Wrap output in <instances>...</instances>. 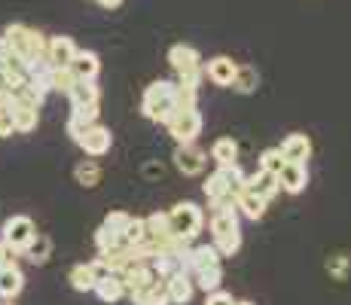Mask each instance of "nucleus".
Segmentation results:
<instances>
[{
  "instance_id": "obj_23",
  "label": "nucleus",
  "mask_w": 351,
  "mask_h": 305,
  "mask_svg": "<svg viewBox=\"0 0 351 305\" xmlns=\"http://www.w3.org/2000/svg\"><path fill=\"white\" fill-rule=\"evenodd\" d=\"M67 71H71L77 80H95L98 71H101V61H98L95 52L77 49V56H73V61H71V67H67Z\"/></svg>"
},
{
  "instance_id": "obj_21",
  "label": "nucleus",
  "mask_w": 351,
  "mask_h": 305,
  "mask_svg": "<svg viewBox=\"0 0 351 305\" xmlns=\"http://www.w3.org/2000/svg\"><path fill=\"white\" fill-rule=\"evenodd\" d=\"M98 107H71V117H67V134L71 141H77L86 128H92L98 122Z\"/></svg>"
},
{
  "instance_id": "obj_8",
  "label": "nucleus",
  "mask_w": 351,
  "mask_h": 305,
  "mask_svg": "<svg viewBox=\"0 0 351 305\" xmlns=\"http://www.w3.org/2000/svg\"><path fill=\"white\" fill-rule=\"evenodd\" d=\"M220 260H223V256L214 250V244H190V250L180 256V272L195 275V272H202V269L220 266Z\"/></svg>"
},
{
  "instance_id": "obj_7",
  "label": "nucleus",
  "mask_w": 351,
  "mask_h": 305,
  "mask_svg": "<svg viewBox=\"0 0 351 305\" xmlns=\"http://www.w3.org/2000/svg\"><path fill=\"white\" fill-rule=\"evenodd\" d=\"M174 168H178L184 178H195V174L205 171L208 165V153L199 144H178L174 147Z\"/></svg>"
},
{
  "instance_id": "obj_28",
  "label": "nucleus",
  "mask_w": 351,
  "mask_h": 305,
  "mask_svg": "<svg viewBox=\"0 0 351 305\" xmlns=\"http://www.w3.org/2000/svg\"><path fill=\"white\" fill-rule=\"evenodd\" d=\"M211 159L217 162V168L235 165V162H239V141L235 138H217L211 144Z\"/></svg>"
},
{
  "instance_id": "obj_9",
  "label": "nucleus",
  "mask_w": 351,
  "mask_h": 305,
  "mask_svg": "<svg viewBox=\"0 0 351 305\" xmlns=\"http://www.w3.org/2000/svg\"><path fill=\"white\" fill-rule=\"evenodd\" d=\"M168 64H171V71L178 73H190V71H199L202 67V56L199 49L190 43H174L171 49H168Z\"/></svg>"
},
{
  "instance_id": "obj_24",
  "label": "nucleus",
  "mask_w": 351,
  "mask_h": 305,
  "mask_svg": "<svg viewBox=\"0 0 351 305\" xmlns=\"http://www.w3.org/2000/svg\"><path fill=\"white\" fill-rule=\"evenodd\" d=\"M22 290H25V275L19 269V263L0 269V300H16Z\"/></svg>"
},
{
  "instance_id": "obj_5",
  "label": "nucleus",
  "mask_w": 351,
  "mask_h": 305,
  "mask_svg": "<svg viewBox=\"0 0 351 305\" xmlns=\"http://www.w3.org/2000/svg\"><path fill=\"white\" fill-rule=\"evenodd\" d=\"M168 134H171L178 144H195L202 134V113L199 107H180L171 119H168Z\"/></svg>"
},
{
  "instance_id": "obj_27",
  "label": "nucleus",
  "mask_w": 351,
  "mask_h": 305,
  "mask_svg": "<svg viewBox=\"0 0 351 305\" xmlns=\"http://www.w3.org/2000/svg\"><path fill=\"white\" fill-rule=\"evenodd\" d=\"M144 226H147V239L153 244L165 241L171 232V220H168V211H153L150 217H144Z\"/></svg>"
},
{
  "instance_id": "obj_13",
  "label": "nucleus",
  "mask_w": 351,
  "mask_h": 305,
  "mask_svg": "<svg viewBox=\"0 0 351 305\" xmlns=\"http://www.w3.org/2000/svg\"><path fill=\"white\" fill-rule=\"evenodd\" d=\"M73 56H77V43H73L71 37H49V43H46V61H49L56 71L71 67Z\"/></svg>"
},
{
  "instance_id": "obj_11",
  "label": "nucleus",
  "mask_w": 351,
  "mask_h": 305,
  "mask_svg": "<svg viewBox=\"0 0 351 305\" xmlns=\"http://www.w3.org/2000/svg\"><path fill=\"white\" fill-rule=\"evenodd\" d=\"M308 186V168L296 165V162H285V168L278 171V189L287 195H300Z\"/></svg>"
},
{
  "instance_id": "obj_25",
  "label": "nucleus",
  "mask_w": 351,
  "mask_h": 305,
  "mask_svg": "<svg viewBox=\"0 0 351 305\" xmlns=\"http://www.w3.org/2000/svg\"><path fill=\"white\" fill-rule=\"evenodd\" d=\"M22 256L28 263H34V266H46V263H49V256H52V239H49V235H43V232H37L28 241V247L22 250Z\"/></svg>"
},
{
  "instance_id": "obj_14",
  "label": "nucleus",
  "mask_w": 351,
  "mask_h": 305,
  "mask_svg": "<svg viewBox=\"0 0 351 305\" xmlns=\"http://www.w3.org/2000/svg\"><path fill=\"white\" fill-rule=\"evenodd\" d=\"M153 281H159L156 272L150 269V263H132V266L123 272V284H125V296L138 293V290H147Z\"/></svg>"
},
{
  "instance_id": "obj_26",
  "label": "nucleus",
  "mask_w": 351,
  "mask_h": 305,
  "mask_svg": "<svg viewBox=\"0 0 351 305\" xmlns=\"http://www.w3.org/2000/svg\"><path fill=\"white\" fill-rule=\"evenodd\" d=\"M132 300V305H171V300H168V290H165V281H153L147 290H138V293L128 296Z\"/></svg>"
},
{
  "instance_id": "obj_44",
  "label": "nucleus",
  "mask_w": 351,
  "mask_h": 305,
  "mask_svg": "<svg viewBox=\"0 0 351 305\" xmlns=\"http://www.w3.org/2000/svg\"><path fill=\"white\" fill-rule=\"evenodd\" d=\"M104 10H117V6H123V0H98Z\"/></svg>"
},
{
  "instance_id": "obj_33",
  "label": "nucleus",
  "mask_w": 351,
  "mask_h": 305,
  "mask_svg": "<svg viewBox=\"0 0 351 305\" xmlns=\"http://www.w3.org/2000/svg\"><path fill=\"white\" fill-rule=\"evenodd\" d=\"M150 269L156 272V278H171L174 272H180V260L178 256H171V254H165V250H156V256L150 260Z\"/></svg>"
},
{
  "instance_id": "obj_43",
  "label": "nucleus",
  "mask_w": 351,
  "mask_h": 305,
  "mask_svg": "<svg viewBox=\"0 0 351 305\" xmlns=\"http://www.w3.org/2000/svg\"><path fill=\"white\" fill-rule=\"evenodd\" d=\"M12 56H16V52H12V46L6 43V37H3V34H0V67H3L6 61L12 58Z\"/></svg>"
},
{
  "instance_id": "obj_31",
  "label": "nucleus",
  "mask_w": 351,
  "mask_h": 305,
  "mask_svg": "<svg viewBox=\"0 0 351 305\" xmlns=\"http://www.w3.org/2000/svg\"><path fill=\"white\" fill-rule=\"evenodd\" d=\"M67 281H71V287L77 290V293H92V287H95L98 275L92 272L89 263H80V266L71 269V275H67Z\"/></svg>"
},
{
  "instance_id": "obj_37",
  "label": "nucleus",
  "mask_w": 351,
  "mask_h": 305,
  "mask_svg": "<svg viewBox=\"0 0 351 305\" xmlns=\"http://www.w3.org/2000/svg\"><path fill=\"white\" fill-rule=\"evenodd\" d=\"M128 220H132V214H125V211H110V214L104 217V223H101V226L110 229V232H117L119 239H123V232H125Z\"/></svg>"
},
{
  "instance_id": "obj_42",
  "label": "nucleus",
  "mask_w": 351,
  "mask_h": 305,
  "mask_svg": "<svg viewBox=\"0 0 351 305\" xmlns=\"http://www.w3.org/2000/svg\"><path fill=\"white\" fill-rule=\"evenodd\" d=\"M16 260H19V254H16V250H10L3 241H0V269L12 266V263H16Z\"/></svg>"
},
{
  "instance_id": "obj_22",
  "label": "nucleus",
  "mask_w": 351,
  "mask_h": 305,
  "mask_svg": "<svg viewBox=\"0 0 351 305\" xmlns=\"http://www.w3.org/2000/svg\"><path fill=\"white\" fill-rule=\"evenodd\" d=\"M245 186L251 189V193H256V195H260V199H266V202H272L275 195L281 193V189H278V178H275V174H266V171H260V168H256L254 174H247Z\"/></svg>"
},
{
  "instance_id": "obj_41",
  "label": "nucleus",
  "mask_w": 351,
  "mask_h": 305,
  "mask_svg": "<svg viewBox=\"0 0 351 305\" xmlns=\"http://www.w3.org/2000/svg\"><path fill=\"white\" fill-rule=\"evenodd\" d=\"M205 305H235V300H232V293L229 290H214V293H205Z\"/></svg>"
},
{
  "instance_id": "obj_46",
  "label": "nucleus",
  "mask_w": 351,
  "mask_h": 305,
  "mask_svg": "<svg viewBox=\"0 0 351 305\" xmlns=\"http://www.w3.org/2000/svg\"><path fill=\"white\" fill-rule=\"evenodd\" d=\"M0 305H12V300H0Z\"/></svg>"
},
{
  "instance_id": "obj_34",
  "label": "nucleus",
  "mask_w": 351,
  "mask_h": 305,
  "mask_svg": "<svg viewBox=\"0 0 351 305\" xmlns=\"http://www.w3.org/2000/svg\"><path fill=\"white\" fill-rule=\"evenodd\" d=\"M241 247V229L239 232H226V235H217L214 239V250H217L220 256H235Z\"/></svg>"
},
{
  "instance_id": "obj_20",
  "label": "nucleus",
  "mask_w": 351,
  "mask_h": 305,
  "mask_svg": "<svg viewBox=\"0 0 351 305\" xmlns=\"http://www.w3.org/2000/svg\"><path fill=\"white\" fill-rule=\"evenodd\" d=\"M67 98H71V107H98L101 89L95 86V80H77L67 92Z\"/></svg>"
},
{
  "instance_id": "obj_32",
  "label": "nucleus",
  "mask_w": 351,
  "mask_h": 305,
  "mask_svg": "<svg viewBox=\"0 0 351 305\" xmlns=\"http://www.w3.org/2000/svg\"><path fill=\"white\" fill-rule=\"evenodd\" d=\"M193 284L202 290V293H214V290H220V284H223V266H211V269L195 272Z\"/></svg>"
},
{
  "instance_id": "obj_40",
  "label": "nucleus",
  "mask_w": 351,
  "mask_h": 305,
  "mask_svg": "<svg viewBox=\"0 0 351 305\" xmlns=\"http://www.w3.org/2000/svg\"><path fill=\"white\" fill-rule=\"evenodd\" d=\"M16 134V122H12L10 107H0V138H12Z\"/></svg>"
},
{
  "instance_id": "obj_12",
  "label": "nucleus",
  "mask_w": 351,
  "mask_h": 305,
  "mask_svg": "<svg viewBox=\"0 0 351 305\" xmlns=\"http://www.w3.org/2000/svg\"><path fill=\"white\" fill-rule=\"evenodd\" d=\"M235 67H239V61H232L229 56H214V58H208V64H202V71H205V77L211 80L214 86L229 89L232 77H235Z\"/></svg>"
},
{
  "instance_id": "obj_19",
  "label": "nucleus",
  "mask_w": 351,
  "mask_h": 305,
  "mask_svg": "<svg viewBox=\"0 0 351 305\" xmlns=\"http://www.w3.org/2000/svg\"><path fill=\"white\" fill-rule=\"evenodd\" d=\"M202 193L208 195V202H217V199H226V195H235V186L229 180L226 168H217V171L208 174V180L202 183Z\"/></svg>"
},
{
  "instance_id": "obj_29",
  "label": "nucleus",
  "mask_w": 351,
  "mask_h": 305,
  "mask_svg": "<svg viewBox=\"0 0 351 305\" xmlns=\"http://www.w3.org/2000/svg\"><path fill=\"white\" fill-rule=\"evenodd\" d=\"M101 178H104V171H101V165L95 159H83L77 168H73V180L80 183L83 189H95Z\"/></svg>"
},
{
  "instance_id": "obj_30",
  "label": "nucleus",
  "mask_w": 351,
  "mask_h": 305,
  "mask_svg": "<svg viewBox=\"0 0 351 305\" xmlns=\"http://www.w3.org/2000/svg\"><path fill=\"white\" fill-rule=\"evenodd\" d=\"M256 86H260V73H256V67H251V64L235 67V77H232V86H229V89H235L239 95H251V92H256Z\"/></svg>"
},
{
  "instance_id": "obj_2",
  "label": "nucleus",
  "mask_w": 351,
  "mask_h": 305,
  "mask_svg": "<svg viewBox=\"0 0 351 305\" xmlns=\"http://www.w3.org/2000/svg\"><path fill=\"white\" fill-rule=\"evenodd\" d=\"M3 37L25 64H34V61L46 58V43H49V40H46L37 28H28V25H22V22H12L3 28Z\"/></svg>"
},
{
  "instance_id": "obj_16",
  "label": "nucleus",
  "mask_w": 351,
  "mask_h": 305,
  "mask_svg": "<svg viewBox=\"0 0 351 305\" xmlns=\"http://www.w3.org/2000/svg\"><path fill=\"white\" fill-rule=\"evenodd\" d=\"M10 113H12V122H16V134H31L40 125V107H34V104L12 101Z\"/></svg>"
},
{
  "instance_id": "obj_35",
  "label": "nucleus",
  "mask_w": 351,
  "mask_h": 305,
  "mask_svg": "<svg viewBox=\"0 0 351 305\" xmlns=\"http://www.w3.org/2000/svg\"><path fill=\"white\" fill-rule=\"evenodd\" d=\"M147 239V226H144V217H132L123 232V247H132V244H141Z\"/></svg>"
},
{
  "instance_id": "obj_17",
  "label": "nucleus",
  "mask_w": 351,
  "mask_h": 305,
  "mask_svg": "<svg viewBox=\"0 0 351 305\" xmlns=\"http://www.w3.org/2000/svg\"><path fill=\"white\" fill-rule=\"evenodd\" d=\"M92 293L98 296L104 305H113L125 296V284H123V275H101L92 287Z\"/></svg>"
},
{
  "instance_id": "obj_38",
  "label": "nucleus",
  "mask_w": 351,
  "mask_h": 305,
  "mask_svg": "<svg viewBox=\"0 0 351 305\" xmlns=\"http://www.w3.org/2000/svg\"><path fill=\"white\" fill-rule=\"evenodd\" d=\"M95 247H98V250H113V247H123V239H119L117 232H110V229L98 226V232H95Z\"/></svg>"
},
{
  "instance_id": "obj_3",
  "label": "nucleus",
  "mask_w": 351,
  "mask_h": 305,
  "mask_svg": "<svg viewBox=\"0 0 351 305\" xmlns=\"http://www.w3.org/2000/svg\"><path fill=\"white\" fill-rule=\"evenodd\" d=\"M168 220H171V232L186 241H195L202 235V229H205V211L195 202H178L168 211Z\"/></svg>"
},
{
  "instance_id": "obj_10",
  "label": "nucleus",
  "mask_w": 351,
  "mask_h": 305,
  "mask_svg": "<svg viewBox=\"0 0 351 305\" xmlns=\"http://www.w3.org/2000/svg\"><path fill=\"white\" fill-rule=\"evenodd\" d=\"M278 153H281V159H285V162H296V165H306L308 156H312V141H308V134L293 132V134H287V138L281 141Z\"/></svg>"
},
{
  "instance_id": "obj_18",
  "label": "nucleus",
  "mask_w": 351,
  "mask_h": 305,
  "mask_svg": "<svg viewBox=\"0 0 351 305\" xmlns=\"http://www.w3.org/2000/svg\"><path fill=\"white\" fill-rule=\"evenodd\" d=\"M235 208H239V214L241 217H247V220H263V214H266V208H269V202L266 199H260L256 193H251V189H239L235 193Z\"/></svg>"
},
{
  "instance_id": "obj_47",
  "label": "nucleus",
  "mask_w": 351,
  "mask_h": 305,
  "mask_svg": "<svg viewBox=\"0 0 351 305\" xmlns=\"http://www.w3.org/2000/svg\"><path fill=\"white\" fill-rule=\"evenodd\" d=\"M235 305H254V302H247V300H241V302H235Z\"/></svg>"
},
{
  "instance_id": "obj_45",
  "label": "nucleus",
  "mask_w": 351,
  "mask_h": 305,
  "mask_svg": "<svg viewBox=\"0 0 351 305\" xmlns=\"http://www.w3.org/2000/svg\"><path fill=\"white\" fill-rule=\"evenodd\" d=\"M0 95H6V77H3V71H0Z\"/></svg>"
},
{
  "instance_id": "obj_6",
  "label": "nucleus",
  "mask_w": 351,
  "mask_h": 305,
  "mask_svg": "<svg viewBox=\"0 0 351 305\" xmlns=\"http://www.w3.org/2000/svg\"><path fill=\"white\" fill-rule=\"evenodd\" d=\"M73 144L80 147L89 159H101V156H107L110 153V147H113V134H110V128L107 125H101V122H95L92 128H86L83 134H80Z\"/></svg>"
},
{
  "instance_id": "obj_1",
  "label": "nucleus",
  "mask_w": 351,
  "mask_h": 305,
  "mask_svg": "<svg viewBox=\"0 0 351 305\" xmlns=\"http://www.w3.org/2000/svg\"><path fill=\"white\" fill-rule=\"evenodd\" d=\"M178 110H180L178 83H171V80H156V83H150L144 89V98H141V113H144V119L168 125V119Z\"/></svg>"
},
{
  "instance_id": "obj_39",
  "label": "nucleus",
  "mask_w": 351,
  "mask_h": 305,
  "mask_svg": "<svg viewBox=\"0 0 351 305\" xmlns=\"http://www.w3.org/2000/svg\"><path fill=\"white\" fill-rule=\"evenodd\" d=\"M77 83V77H73L67 67H62V71H56V77H52V92H71V86Z\"/></svg>"
},
{
  "instance_id": "obj_4",
  "label": "nucleus",
  "mask_w": 351,
  "mask_h": 305,
  "mask_svg": "<svg viewBox=\"0 0 351 305\" xmlns=\"http://www.w3.org/2000/svg\"><path fill=\"white\" fill-rule=\"evenodd\" d=\"M34 235H37V226H34V220L28 214H12V217H6L3 226H0V241L10 250H16L19 256H22V250L28 247V241Z\"/></svg>"
},
{
  "instance_id": "obj_36",
  "label": "nucleus",
  "mask_w": 351,
  "mask_h": 305,
  "mask_svg": "<svg viewBox=\"0 0 351 305\" xmlns=\"http://www.w3.org/2000/svg\"><path fill=\"white\" fill-rule=\"evenodd\" d=\"M281 168H285V159H281L278 147H269V150H263V153H260V171L275 174V178H278Z\"/></svg>"
},
{
  "instance_id": "obj_15",
  "label": "nucleus",
  "mask_w": 351,
  "mask_h": 305,
  "mask_svg": "<svg viewBox=\"0 0 351 305\" xmlns=\"http://www.w3.org/2000/svg\"><path fill=\"white\" fill-rule=\"evenodd\" d=\"M165 290H168V300H171V305H186L193 300V293H195L193 275L174 272L171 278H165Z\"/></svg>"
}]
</instances>
